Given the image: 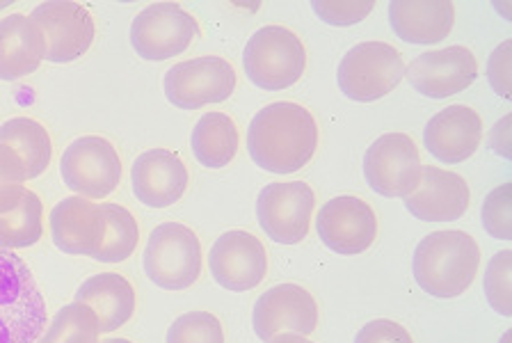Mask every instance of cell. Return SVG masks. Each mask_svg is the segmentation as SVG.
Returning a JSON list of instances; mask_svg holds the SVG:
<instances>
[{"instance_id":"obj_1","label":"cell","mask_w":512,"mask_h":343,"mask_svg":"<svg viewBox=\"0 0 512 343\" xmlns=\"http://www.w3.org/2000/svg\"><path fill=\"white\" fill-rule=\"evenodd\" d=\"M318 149V124L300 103L277 101L261 108L247 129V151L261 170L293 174L311 163Z\"/></svg>"},{"instance_id":"obj_14","label":"cell","mask_w":512,"mask_h":343,"mask_svg":"<svg viewBox=\"0 0 512 343\" xmlns=\"http://www.w3.org/2000/svg\"><path fill=\"white\" fill-rule=\"evenodd\" d=\"M316 231L330 252L352 257L362 254L375 243L378 236V218L371 204L364 199L341 195L323 204L316 215Z\"/></svg>"},{"instance_id":"obj_25","label":"cell","mask_w":512,"mask_h":343,"mask_svg":"<svg viewBox=\"0 0 512 343\" xmlns=\"http://www.w3.org/2000/svg\"><path fill=\"white\" fill-rule=\"evenodd\" d=\"M0 142L12 147L19 158L26 165L28 181L37 179L39 174L46 172L51 165L53 145L51 135L44 129L37 119L30 117H14L0 126Z\"/></svg>"},{"instance_id":"obj_36","label":"cell","mask_w":512,"mask_h":343,"mask_svg":"<svg viewBox=\"0 0 512 343\" xmlns=\"http://www.w3.org/2000/svg\"><path fill=\"white\" fill-rule=\"evenodd\" d=\"M510 122H512V117H510V115H508V117H503L501 122H499V126H496V129L492 131V147H494L496 151H501L503 156H508L506 145L510 142V135H508Z\"/></svg>"},{"instance_id":"obj_19","label":"cell","mask_w":512,"mask_h":343,"mask_svg":"<svg viewBox=\"0 0 512 343\" xmlns=\"http://www.w3.org/2000/svg\"><path fill=\"white\" fill-rule=\"evenodd\" d=\"M131 183L144 206L167 209L186 195L188 167L170 149H149L135 158Z\"/></svg>"},{"instance_id":"obj_31","label":"cell","mask_w":512,"mask_h":343,"mask_svg":"<svg viewBox=\"0 0 512 343\" xmlns=\"http://www.w3.org/2000/svg\"><path fill=\"white\" fill-rule=\"evenodd\" d=\"M26 181L28 172L19 154L0 142V215L19 206L23 193H26V188H23Z\"/></svg>"},{"instance_id":"obj_6","label":"cell","mask_w":512,"mask_h":343,"mask_svg":"<svg viewBox=\"0 0 512 343\" xmlns=\"http://www.w3.org/2000/svg\"><path fill=\"white\" fill-rule=\"evenodd\" d=\"M405 76L400 51L384 42H362L343 55L336 69V81L348 99L371 103L387 97Z\"/></svg>"},{"instance_id":"obj_24","label":"cell","mask_w":512,"mask_h":343,"mask_svg":"<svg viewBox=\"0 0 512 343\" xmlns=\"http://www.w3.org/2000/svg\"><path fill=\"white\" fill-rule=\"evenodd\" d=\"M190 147L199 165L208 170L227 167L238 154V126L229 115L206 113L192 129Z\"/></svg>"},{"instance_id":"obj_34","label":"cell","mask_w":512,"mask_h":343,"mask_svg":"<svg viewBox=\"0 0 512 343\" xmlns=\"http://www.w3.org/2000/svg\"><path fill=\"white\" fill-rule=\"evenodd\" d=\"M355 343H414L410 332L389 318H375L357 332Z\"/></svg>"},{"instance_id":"obj_40","label":"cell","mask_w":512,"mask_h":343,"mask_svg":"<svg viewBox=\"0 0 512 343\" xmlns=\"http://www.w3.org/2000/svg\"><path fill=\"white\" fill-rule=\"evenodd\" d=\"M10 3H0V10H3V7H7Z\"/></svg>"},{"instance_id":"obj_4","label":"cell","mask_w":512,"mask_h":343,"mask_svg":"<svg viewBox=\"0 0 512 343\" xmlns=\"http://www.w3.org/2000/svg\"><path fill=\"white\" fill-rule=\"evenodd\" d=\"M243 69L261 90H286L298 83L307 69V51L293 30L263 26L245 44Z\"/></svg>"},{"instance_id":"obj_35","label":"cell","mask_w":512,"mask_h":343,"mask_svg":"<svg viewBox=\"0 0 512 343\" xmlns=\"http://www.w3.org/2000/svg\"><path fill=\"white\" fill-rule=\"evenodd\" d=\"M510 55L512 42L506 39V42L496 46L494 53L490 55V62H487V78H490L492 90L503 99H510Z\"/></svg>"},{"instance_id":"obj_20","label":"cell","mask_w":512,"mask_h":343,"mask_svg":"<svg viewBox=\"0 0 512 343\" xmlns=\"http://www.w3.org/2000/svg\"><path fill=\"white\" fill-rule=\"evenodd\" d=\"M483 140V119L469 106H448L430 117L423 129V147L437 161L455 165L469 161Z\"/></svg>"},{"instance_id":"obj_16","label":"cell","mask_w":512,"mask_h":343,"mask_svg":"<svg viewBox=\"0 0 512 343\" xmlns=\"http://www.w3.org/2000/svg\"><path fill=\"white\" fill-rule=\"evenodd\" d=\"M412 87L428 99H448L476 83L478 62L467 46H446L439 51L421 53L405 67Z\"/></svg>"},{"instance_id":"obj_8","label":"cell","mask_w":512,"mask_h":343,"mask_svg":"<svg viewBox=\"0 0 512 343\" xmlns=\"http://www.w3.org/2000/svg\"><path fill=\"white\" fill-rule=\"evenodd\" d=\"M316 195L304 181L270 183L256 197V218L270 241L298 245L309 236Z\"/></svg>"},{"instance_id":"obj_28","label":"cell","mask_w":512,"mask_h":343,"mask_svg":"<svg viewBox=\"0 0 512 343\" xmlns=\"http://www.w3.org/2000/svg\"><path fill=\"white\" fill-rule=\"evenodd\" d=\"M99 318L92 307L71 302L55 314L37 343H99Z\"/></svg>"},{"instance_id":"obj_29","label":"cell","mask_w":512,"mask_h":343,"mask_svg":"<svg viewBox=\"0 0 512 343\" xmlns=\"http://www.w3.org/2000/svg\"><path fill=\"white\" fill-rule=\"evenodd\" d=\"M167 343H224V330L211 311H188L167 330Z\"/></svg>"},{"instance_id":"obj_5","label":"cell","mask_w":512,"mask_h":343,"mask_svg":"<svg viewBox=\"0 0 512 343\" xmlns=\"http://www.w3.org/2000/svg\"><path fill=\"white\" fill-rule=\"evenodd\" d=\"M142 263L144 273L160 289H190L202 275V243L190 227L165 222L149 234Z\"/></svg>"},{"instance_id":"obj_9","label":"cell","mask_w":512,"mask_h":343,"mask_svg":"<svg viewBox=\"0 0 512 343\" xmlns=\"http://www.w3.org/2000/svg\"><path fill=\"white\" fill-rule=\"evenodd\" d=\"M421 156L405 133H384L366 149L364 177L373 193L389 199L410 197L421 179Z\"/></svg>"},{"instance_id":"obj_22","label":"cell","mask_w":512,"mask_h":343,"mask_svg":"<svg viewBox=\"0 0 512 343\" xmlns=\"http://www.w3.org/2000/svg\"><path fill=\"white\" fill-rule=\"evenodd\" d=\"M389 23L396 37L407 44H439L451 35L455 7L448 0H394L389 5Z\"/></svg>"},{"instance_id":"obj_21","label":"cell","mask_w":512,"mask_h":343,"mask_svg":"<svg viewBox=\"0 0 512 343\" xmlns=\"http://www.w3.org/2000/svg\"><path fill=\"white\" fill-rule=\"evenodd\" d=\"M46 58V39L26 14L0 19V81H19Z\"/></svg>"},{"instance_id":"obj_23","label":"cell","mask_w":512,"mask_h":343,"mask_svg":"<svg viewBox=\"0 0 512 343\" xmlns=\"http://www.w3.org/2000/svg\"><path fill=\"white\" fill-rule=\"evenodd\" d=\"M76 302L92 307L101 334H110L131 321L135 314V289L117 273H99L85 279L76 291Z\"/></svg>"},{"instance_id":"obj_17","label":"cell","mask_w":512,"mask_h":343,"mask_svg":"<svg viewBox=\"0 0 512 343\" xmlns=\"http://www.w3.org/2000/svg\"><path fill=\"white\" fill-rule=\"evenodd\" d=\"M106 211L85 197H67L51 211V238L64 254L94 257L106 238Z\"/></svg>"},{"instance_id":"obj_26","label":"cell","mask_w":512,"mask_h":343,"mask_svg":"<svg viewBox=\"0 0 512 343\" xmlns=\"http://www.w3.org/2000/svg\"><path fill=\"white\" fill-rule=\"evenodd\" d=\"M44 206L32 190H26L14 211L0 215V250H21L39 243L44 234Z\"/></svg>"},{"instance_id":"obj_2","label":"cell","mask_w":512,"mask_h":343,"mask_svg":"<svg viewBox=\"0 0 512 343\" xmlns=\"http://www.w3.org/2000/svg\"><path fill=\"white\" fill-rule=\"evenodd\" d=\"M480 247L467 231H435L421 238L412 259V273L421 291L432 298H458L474 284Z\"/></svg>"},{"instance_id":"obj_7","label":"cell","mask_w":512,"mask_h":343,"mask_svg":"<svg viewBox=\"0 0 512 343\" xmlns=\"http://www.w3.org/2000/svg\"><path fill=\"white\" fill-rule=\"evenodd\" d=\"M60 174L71 193L85 199H103L122 181V161L112 142L99 135H83L64 149Z\"/></svg>"},{"instance_id":"obj_15","label":"cell","mask_w":512,"mask_h":343,"mask_svg":"<svg viewBox=\"0 0 512 343\" xmlns=\"http://www.w3.org/2000/svg\"><path fill=\"white\" fill-rule=\"evenodd\" d=\"M211 275L227 291H252L268 273L266 247L247 231H227L208 252Z\"/></svg>"},{"instance_id":"obj_27","label":"cell","mask_w":512,"mask_h":343,"mask_svg":"<svg viewBox=\"0 0 512 343\" xmlns=\"http://www.w3.org/2000/svg\"><path fill=\"white\" fill-rule=\"evenodd\" d=\"M103 211H106V238H103L101 250L94 254L96 261L101 263H122L135 252L140 241V229L135 222L133 213L124 209V206L103 202Z\"/></svg>"},{"instance_id":"obj_33","label":"cell","mask_w":512,"mask_h":343,"mask_svg":"<svg viewBox=\"0 0 512 343\" xmlns=\"http://www.w3.org/2000/svg\"><path fill=\"white\" fill-rule=\"evenodd\" d=\"M311 7H314L320 21L343 28L364 21L373 12L375 3H371V0L368 3H320V0H316V3H311Z\"/></svg>"},{"instance_id":"obj_39","label":"cell","mask_w":512,"mask_h":343,"mask_svg":"<svg viewBox=\"0 0 512 343\" xmlns=\"http://www.w3.org/2000/svg\"><path fill=\"white\" fill-rule=\"evenodd\" d=\"M508 339H510V332H506V334H503V339H501V343H508Z\"/></svg>"},{"instance_id":"obj_37","label":"cell","mask_w":512,"mask_h":343,"mask_svg":"<svg viewBox=\"0 0 512 343\" xmlns=\"http://www.w3.org/2000/svg\"><path fill=\"white\" fill-rule=\"evenodd\" d=\"M268 343H314L307 337H300V334H277L275 339H270Z\"/></svg>"},{"instance_id":"obj_13","label":"cell","mask_w":512,"mask_h":343,"mask_svg":"<svg viewBox=\"0 0 512 343\" xmlns=\"http://www.w3.org/2000/svg\"><path fill=\"white\" fill-rule=\"evenodd\" d=\"M256 337L263 343L277 334L309 337L318 325V305L307 289L298 284H277L256 300L252 311Z\"/></svg>"},{"instance_id":"obj_38","label":"cell","mask_w":512,"mask_h":343,"mask_svg":"<svg viewBox=\"0 0 512 343\" xmlns=\"http://www.w3.org/2000/svg\"><path fill=\"white\" fill-rule=\"evenodd\" d=\"M99 343H131L128 339H108V341H99Z\"/></svg>"},{"instance_id":"obj_3","label":"cell","mask_w":512,"mask_h":343,"mask_svg":"<svg viewBox=\"0 0 512 343\" xmlns=\"http://www.w3.org/2000/svg\"><path fill=\"white\" fill-rule=\"evenodd\" d=\"M46 302L28 263L0 250V343H37L46 330Z\"/></svg>"},{"instance_id":"obj_30","label":"cell","mask_w":512,"mask_h":343,"mask_svg":"<svg viewBox=\"0 0 512 343\" xmlns=\"http://www.w3.org/2000/svg\"><path fill=\"white\" fill-rule=\"evenodd\" d=\"M485 295L496 314L512 316V252H496L485 270Z\"/></svg>"},{"instance_id":"obj_12","label":"cell","mask_w":512,"mask_h":343,"mask_svg":"<svg viewBox=\"0 0 512 343\" xmlns=\"http://www.w3.org/2000/svg\"><path fill=\"white\" fill-rule=\"evenodd\" d=\"M30 19L46 39L48 62H74L92 49L94 19L87 7L71 0H48L32 10Z\"/></svg>"},{"instance_id":"obj_18","label":"cell","mask_w":512,"mask_h":343,"mask_svg":"<svg viewBox=\"0 0 512 343\" xmlns=\"http://www.w3.org/2000/svg\"><path fill=\"white\" fill-rule=\"evenodd\" d=\"M469 199V186L460 174L437 165H423L419 186L405 197V209L423 222H453L467 213Z\"/></svg>"},{"instance_id":"obj_10","label":"cell","mask_w":512,"mask_h":343,"mask_svg":"<svg viewBox=\"0 0 512 343\" xmlns=\"http://www.w3.org/2000/svg\"><path fill=\"white\" fill-rule=\"evenodd\" d=\"M165 97L181 110L227 101L236 90V69L220 55L186 60L165 74Z\"/></svg>"},{"instance_id":"obj_32","label":"cell","mask_w":512,"mask_h":343,"mask_svg":"<svg viewBox=\"0 0 512 343\" xmlns=\"http://www.w3.org/2000/svg\"><path fill=\"white\" fill-rule=\"evenodd\" d=\"M480 218H483V227L490 236L499 238V241H512V186L503 183V186L494 188L490 195L485 197L483 209H480Z\"/></svg>"},{"instance_id":"obj_11","label":"cell","mask_w":512,"mask_h":343,"mask_svg":"<svg viewBox=\"0 0 512 343\" xmlns=\"http://www.w3.org/2000/svg\"><path fill=\"white\" fill-rule=\"evenodd\" d=\"M199 35V23L176 3H154L131 23V46L142 60L160 62L181 55Z\"/></svg>"}]
</instances>
